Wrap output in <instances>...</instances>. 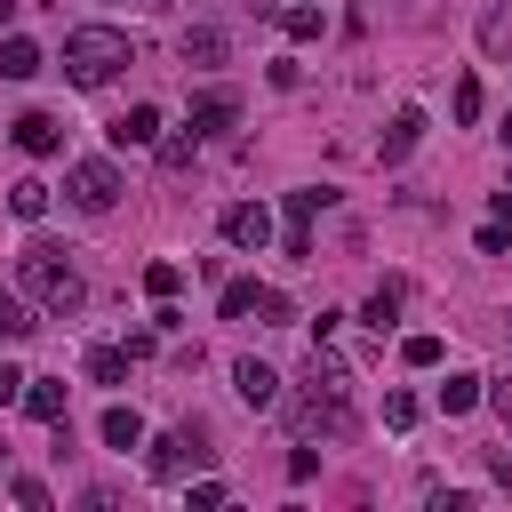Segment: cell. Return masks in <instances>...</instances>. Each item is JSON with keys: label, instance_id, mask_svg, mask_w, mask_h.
Instances as JSON below:
<instances>
[{"label": "cell", "instance_id": "obj_1", "mask_svg": "<svg viewBox=\"0 0 512 512\" xmlns=\"http://www.w3.org/2000/svg\"><path fill=\"white\" fill-rule=\"evenodd\" d=\"M288 424H296V440H344L360 416H352V368L328 352V344H312V368H304V384L288 392Z\"/></svg>", "mask_w": 512, "mask_h": 512}, {"label": "cell", "instance_id": "obj_2", "mask_svg": "<svg viewBox=\"0 0 512 512\" xmlns=\"http://www.w3.org/2000/svg\"><path fill=\"white\" fill-rule=\"evenodd\" d=\"M16 288L48 312V320H64V312H80L88 304V280L72 272V256L64 248H48V240H32L24 256H16Z\"/></svg>", "mask_w": 512, "mask_h": 512}, {"label": "cell", "instance_id": "obj_3", "mask_svg": "<svg viewBox=\"0 0 512 512\" xmlns=\"http://www.w3.org/2000/svg\"><path fill=\"white\" fill-rule=\"evenodd\" d=\"M120 64H136L128 32H112V24H80V32H64V80H72V88H104Z\"/></svg>", "mask_w": 512, "mask_h": 512}, {"label": "cell", "instance_id": "obj_4", "mask_svg": "<svg viewBox=\"0 0 512 512\" xmlns=\"http://www.w3.org/2000/svg\"><path fill=\"white\" fill-rule=\"evenodd\" d=\"M208 464V440H200V424H184V432H160L152 448H144V472L168 488V480H192Z\"/></svg>", "mask_w": 512, "mask_h": 512}, {"label": "cell", "instance_id": "obj_5", "mask_svg": "<svg viewBox=\"0 0 512 512\" xmlns=\"http://www.w3.org/2000/svg\"><path fill=\"white\" fill-rule=\"evenodd\" d=\"M64 192H72V208H88V216H104V208L120 200V168H112V160H72V176H64Z\"/></svg>", "mask_w": 512, "mask_h": 512}, {"label": "cell", "instance_id": "obj_6", "mask_svg": "<svg viewBox=\"0 0 512 512\" xmlns=\"http://www.w3.org/2000/svg\"><path fill=\"white\" fill-rule=\"evenodd\" d=\"M320 208H328V192H320V184L288 192V232H280V256H296V264L312 256V216H320Z\"/></svg>", "mask_w": 512, "mask_h": 512}, {"label": "cell", "instance_id": "obj_7", "mask_svg": "<svg viewBox=\"0 0 512 512\" xmlns=\"http://www.w3.org/2000/svg\"><path fill=\"white\" fill-rule=\"evenodd\" d=\"M232 392H240L248 408H280V400H288V392H280V368H272V360H256V352H248V360H232Z\"/></svg>", "mask_w": 512, "mask_h": 512}, {"label": "cell", "instance_id": "obj_8", "mask_svg": "<svg viewBox=\"0 0 512 512\" xmlns=\"http://www.w3.org/2000/svg\"><path fill=\"white\" fill-rule=\"evenodd\" d=\"M240 128V96L232 88H200L192 96V136H232Z\"/></svg>", "mask_w": 512, "mask_h": 512}, {"label": "cell", "instance_id": "obj_9", "mask_svg": "<svg viewBox=\"0 0 512 512\" xmlns=\"http://www.w3.org/2000/svg\"><path fill=\"white\" fill-rule=\"evenodd\" d=\"M224 240L232 248H272V208L264 200H232L224 208Z\"/></svg>", "mask_w": 512, "mask_h": 512}, {"label": "cell", "instance_id": "obj_10", "mask_svg": "<svg viewBox=\"0 0 512 512\" xmlns=\"http://www.w3.org/2000/svg\"><path fill=\"white\" fill-rule=\"evenodd\" d=\"M16 152H32V160L64 152V120H56V112H24V120H16Z\"/></svg>", "mask_w": 512, "mask_h": 512}, {"label": "cell", "instance_id": "obj_11", "mask_svg": "<svg viewBox=\"0 0 512 512\" xmlns=\"http://www.w3.org/2000/svg\"><path fill=\"white\" fill-rule=\"evenodd\" d=\"M416 144H424V112L408 104V112H392V128H384V144H376V160H384V168H400V160H408Z\"/></svg>", "mask_w": 512, "mask_h": 512}, {"label": "cell", "instance_id": "obj_12", "mask_svg": "<svg viewBox=\"0 0 512 512\" xmlns=\"http://www.w3.org/2000/svg\"><path fill=\"white\" fill-rule=\"evenodd\" d=\"M24 416L32 424H64V384L56 376H24Z\"/></svg>", "mask_w": 512, "mask_h": 512}, {"label": "cell", "instance_id": "obj_13", "mask_svg": "<svg viewBox=\"0 0 512 512\" xmlns=\"http://www.w3.org/2000/svg\"><path fill=\"white\" fill-rule=\"evenodd\" d=\"M40 64H48V56H40L24 32H0V80H32Z\"/></svg>", "mask_w": 512, "mask_h": 512}, {"label": "cell", "instance_id": "obj_14", "mask_svg": "<svg viewBox=\"0 0 512 512\" xmlns=\"http://www.w3.org/2000/svg\"><path fill=\"white\" fill-rule=\"evenodd\" d=\"M112 144H160V104H128L112 120Z\"/></svg>", "mask_w": 512, "mask_h": 512}, {"label": "cell", "instance_id": "obj_15", "mask_svg": "<svg viewBox=\"0 0 512 512\" xmlns=\"http://www.w3.org/2000/svg\"><path fill=\"white\" fill-rule=\"evenodd\" d=\"M272 24H280L288 40H320V24H328V8H312V0H288V8H272Z\"/></svg>", "mask_w": 512, "mask_h": 512}, {"label": "cell", "instance_id": "obj_16", "mask_svg": "<svg viewBox=\"0 0 512 512\" xmlns=\"http://www.w3.org/2000/svg\"><path fill=\"white\" fill-rule=\"evenodd\" d=\"M224 48H232L224 24H192V32H184V64H224Z\"/></svg>", "mask_w": 512, "mask_h": 512}, {"label": "cell", "instance_id": "obj_17", "mask_svg": "<svg viewBox=\"0 0 512 512\" xmlns=\"http://www.w3.org/2000/svg\"><path fill=\"white\" fill-rule=\"evenodd\" d=\"M360 320H368V328L384 336V328L400 320V280H376V288H368V304H360Z\"/></svg>", "mask_w": 512, "mask_h": 512}, {"label": "cell", "instance_id": "obj_18", "mask_svg": "<svg viewBox=\"0 0 512 512\" xmlns=\"http://www.w3.org/2000/svg\"><path fill=\"white\" fill-rule=\"evenodd\" d=\"M128 360H136L128 344H96L88 352V384H128Z\"/></svg>", "mask_w": 512, "mask_h": 512}, {"label": "cell", "instance_id": "obj_19", "mask_svg": "<svg viewBox=\"0 0 512 512\" xmlns=\"http://www.w3.org/2000/svg\"><path fill=\"white\" fill-rule=\"evenodd\" d=\"M104 448H120V456L144 448V416L136 408H104Z\"/></svg>", "mask_w": 512, "mask_h": 512}, {"label": "cell", "instance_id": "obj_20", "mask_svg": "<svg viewBox=\"0 0 512 512\" xmlns=\"http://www.w3.org/2000/svg\"><path fill=\"white\" fill-rule=\"evenodd\" d=\"M8 208H16L24 224H40V216H48V184H40V176H16V184H8Z\"/></svg>", "mask_w": 512, "mask_h": 512}, {"label": "cell", "instance_id": "obj_21", "mask_svg": "<svg viewBox=\"0 0 512 512\" xmlns=\"http://www.w3.org/2000/svg\"><path fill=\"white\" fill-rule=\"evenodd\" d=\"M480 400H488L480 376H448V384H440V416H464V408H480Z\"/></svg>", "mask_w": 512, "mask_h": 512}, {"label": "cell", "instance_id": "obj_22", "mask_svg": "<svg viewBox=\"0 0 512 512\" xmlns=\"http://www.w3.org/2000/svg\"><path fill=\"white\" fill-rule=\"evenodd\" d=\"M480 48H488V56H512V8H504V0L480 8Z\"/></svg>", "mask_w": 512, "mask_h": 512}, {"label": "cell", "instance_id": "obj_23", "mask_svg": "<svg viewBox=\"0 0 512 512\" xmlns=\"http://www.w3.org/2000/svg\"><path fill=\"white\" fill-rule=\"evenodd\" d=\"M40 320H32V296H0V344H16V336H32Z\"/></svg>", "mask_w": 512, "mask_h": 512}, {"label": "cell", "instance_id": "obj_24", "mask_svg": "<svg viewBox=\"0 0 512 512\" xmlns=\"http://www.w3.org/2000/svg\"><path fill=\"white\" fill-rule=\"evenodd\" d=\"M176 288H184V264H168V256H160V264H144V296H152V304H168Z\"/></svg>", "mask_w": 512, "mask_h": 512}, {"label": "cell", "instance_id": "obj_25", "mask_svg": "<svg viewBox=\"0 0 512 512\" xmlns=\"http://www.w3.org/2000/svg\"><path fill=\"white\" fill-rule=\"evenodd\" d=\"M416 416H424V408H416V392H384V424H392V432H408Z\"/></svg>", "mask_w": 512, "mask_h": 512}, {"label": "cell", "instance_id": "obj_26", "mask_svg": "<svg viewBox=\"0 0 512 512\" xmlns=\"http://www.w3.org/2000/svg\"><path fill=\"white\" fill-rule=\"evenodd\" d=\"M448 112H456V120H480V80H472V72L456 80V96H448Z\"/></svg>", "mask_w": 512, "mask_h": 512}, {"label": "cell", "instance_id": "obj_27", "mask_svg": "<svg viewBox=\"0 0 512 512\" xmlns=\"http://www.w3.org/2000/svg\"><path fill=\"white\" fill-rule=\"evenodd\" d=\"M400 360H408V368H440V336H408Z\"/></svg>", "mask_w": 512, "mask_h": 512}, {"label": "cell", "instance_id": "obj_28", "mask_svg": "<svg viewBox=\"0 0 512 512\" xmlns=\"http://www.w3.org/2000/svg\"><path fill=\"white\" fill-rule=\"evenodd\" d=\"M480 256H512V224H504V216L480 224Z\"/></svg>", "mask_w": 512, "mask_h": 512}, {"label": "cell", "instance_id": "obj_29", "mask_svg": "<svg viewBox=\"0 0 512 512\" xmlns=\"http://www.w3.org/2000/svg\"><path fill=\"white\" fill-rule=\"evenodd\" d=\"M16 504H24V512H48L56 496H48V480H32V472H24V480H16Z\"/></svg>", "mask_w": 512, "mask_h": 512}, {"label": "cell", "instance_id": "obj_30", "mask_svg": "<svg viewBox=\"0 0 512 512\" xmlns=\"http://www.w3.org/2000/svg\"><path fill=\"white\" fill-rule=\"evenodd\" d=\"M192 144H200V136H160V168H184V160H192Z\"/></svg>", "mask_w": 512, "mask_h": 512}, {"label": "cell", "instance_id": "obj_31", "mask_svg": "<svg viewBox=\"0 0 512 512\" xmlns=\"http://www.w3.org/2000/svg\"><path fill=\"white\" fill-rule=\"evenodd\" d=\"M312 472H320V448H312V440H304V448H288V480H312Z\"/></svg>", "mask_w": 512, "mask_h": 512}, {"label": "cell", "instance_id": "obj_32", "mask_svg": "<svg viewBox=\"0 0 512 512\" xmlns=\"http://www.w3.org/2000/svg\"><path fill=\"white\" fill-rule=\"evenodd\" d=\"M224 504V480H192V512H216Z\"/></svg>", "mask_w": 512, "mask_h": 512}, {"label": "cell", "instance_id": "obj_33", "mask_svg": "<svg viewBox=\"0 0 512 512\" xmlns=\"http://www.w3.org/2000/svg\"><path fill=\"white\" fill-rule=\"evenodd\" d=\"M8 400H24V376H16L8 360H0V408H8Z\"/></svg>", "mask_w": 512, "mask_h": 512}, {"label": "cell", "instance_id": "obj_34", "mask_svg": "<svg viewBox=\"0 0 512 512\" xmlns=\"http://www.w3.org/2000/svg\"><path fill=\"white\" fill-rule=\"evenodd\" d=\"M488 408L504 416V432H512V384H488Z\"/></svg>", "mask_w": 512, "mask_h": 512}, {"label": "cell", "instance_id": "obj_35", "mask_svg": "<svg viewBox=\"0 0 512 512\" xmlns=\"http://www.w3.org/2000/svg\"><path fill=\"white\" fill-rule=\"evenodd\" d=\"M488 472H496V488H512V456H496V464H488Z\"/></svg>", "mask_w": 512, "mask_h": 512}, {"label": "cell", "instance_id": "obj_36", "mask_svg": "<svg viewBox=\"0 0 512 512\" xmlns=\"http://www.w3.org/2000/svg\"><path fill=\"white\" fill-rule=\"evenodd\" d=\"M496 216H504V224H512V184H504V192H496Z\"/></svg>", "mask_w": 512, "mask_h": 512}, {"label": "cell", "instance_id": "obj_37", "mask_svg": "<svg viewBox=\"0 0 512 512\" xmlns=\"http://www.w3.org/2000/svg\"><path fill=\"white\" fill-rule=\"evenodd\" d=\"M8 16H16V0H0V32H8Z\"/></svg>", "mask_w": 512, "mask_h": 512}, {"label": "cell", "instance_id": "obj_38", "mask_svg": "<svg viewBox=\"0 0 512 512\" xmlns=\"http://www.w3.org/2000/svg\"><path fill=\"white\" fill-rule=\"evenodd\" d=\"M504 144H512V112H504Z\"/></svg>", "mask_w": 512, "mask_h": 512}, {"label": "cell", "instance_id": "obj_39", "mask_svg": "<svg viewBox=\"0 0 512 512\" xmlns=\"http://www.w3.org/2000/svg\"><path fill=\"white\" fill-rule=\"evenodd\" d=\"M136 8H168V0H136Z\"/></svg>", "mask_w": 512, "mask_h": 512}, {"label": "cell", "instance_id": "obj_40", "mask_svg": "<svg viewBox=\"0 0 512 512\" xmlns=\"http://www.w3.org/2000/svg\"><path fill=\"white\" fill-rule=\"evenodd\" d=\"M0 456H8V440H0Z\"/></svg>", "mask_w": 512, "mask_h": 512}, {"label": "cell", "instance_id": "obj_41", "mask_svg": "<svg viewBox=\"0 0 512 512\" xmlns=\"http://www.w3.org/2000/svg\"><path fill=\"white\" fill-rule=\"evenodd\" d=\"M312 8H320V0H312Z\"/></svg>", "mask_w": 512, "mask_h": 512}, {"label": "cell", "instance_id": "obj_42", "mask_svg": "<svg viewBox=\"0 0 512 512\" xmlns=\"http://www.w3.org/2000/svg\"><path fill=\"white\" fill-rule=\"evenodd\" d=\"M504 184H512V176H504Z\"/></svg>", "mask_w": 512, "mask_h": 512}]
</instances>
